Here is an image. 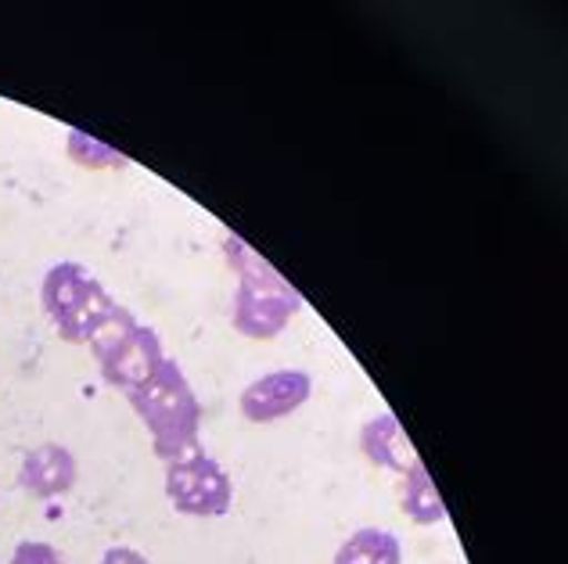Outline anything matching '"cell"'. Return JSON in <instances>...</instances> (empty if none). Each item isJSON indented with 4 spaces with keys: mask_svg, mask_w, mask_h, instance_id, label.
I'll list each match as a JSON object with an SVG mask.
<instances>
[{
    "mask_svg": "<svg viewBox=\"0 0 568 564\" xmlns=\"http://www.w3.org/2000/svg\"><path fill=\"white\" fill-rule=\"evenodd\" d=\"M313 392V378L306 370H274L263 375L242 392V413L252 424H271L295 413Z\"/></svg>",
    "mask_w": 568,
    "mask_h": 564,
    "instance_id": "5",
    "label": "cell"
},
{
    "mask_svg": "<svg viewBox=\"0 0 568 564\" xmlns=\"http://www.w3.org/2000/svg\"><path fill=\"white\" fill-rule=\"evenodd\" d=\"M403 546L388 529H361L338 546L332 564H399Z\"/></svg>",
    "mask_w": 568,
    "mask_h": 564,
    "instance_id": "10",
    "label": "cell"
},
{
    "mask_svg": "<svg viewBox=\"0 0 568 564\" xmlns=\"http://www.w3.org/2000/svg\"><path fill=\"white\" fill-rule=\"evenodd\" d=\"M130 407L138 410L148 435H152L155 457L173 464L191 453H202L199 432H202V403L187 384L184 370L173 360H162V367L138 389L126 392Z\"/></svg>",
    "mask_w": 568,
    "mask_h": 564,
    "instance_id": "1",
    "label": "cell"
},
{
    "mask_svg": "<svg viewBox=\"0 0 568 564\" xmlns=\"http://www.w3.org/2000/svg\"><path fill=\"white\" fill-rule=\"evenodd\" d=\"M166 496L187 517H223L234 503V485L213 457L191 453L166 464Z\"/></svg>",
    "mask_w": 568,
    "mask_h": 564,
    "instance_id": "4",
    "label": "cell"
},
{
    "mask_svg": "<svg viewBox=\"0 0 568 564\" xmlns=\"http://www.w3.org/2000/svg\"><path fill=\"white\" fill-rule=\"evenodd\" d=\"M101 564H152L141 551H133V546H109V551L101 554Z\"/></svg>",
    "mask_w": 568,
    "mask_h": 564,
    "instance_id": "14",
    "label": "cell"
},
{
    "mask_svg": "<svg viewBox=\"0 0 568 564\" xmlns=\"http://www.w3.org/2000/svg\"><path fill=\"white\" fill-rule=\"evenodd\" d=\"M69 158L77 162L83 170H126L130 158L123 152H115V147L101 144L94 137H87L83 130H69Z\"/></svg>",
    "mask_w": 568,
    "mask_h": 564,
    "instance_id": "11",
    "label": "cell"
},
{
    "mask_svg": "<svg viewBox=\"0 0 568 564\" xmlns=\"http://www.w3.org/2000/svg\"><path fill=\"white\" fill-rule=\"evenodd\" d=\"M40 299L58 335L65 341H91V335L104 324L119 302L101 288V280L83 263H54L43 277Z\"/></svg>",
    "mask_w": 568,
    "mask_h": 564,
    "instance_id": "3",
    "label": "cell"
},
{
    "mask_svg": "<svg viewBox=\"0 0 568 564\" xmlns=\"http://www.w3.org/2000/svg\"><path fill=\"white\" fill-rule=\"evenodd\" d=\"M162 360H166V352H162L159 335L152 328H144V324H138V331H133L109 360H101V375L112 389L130 392L152 378L162 367Z\"/></svg>",
    "mask_w": 568,
    "mask_h": 564,
    "instance_id": "6",
    "label": "cell"
},
{
    "mask_svg": "<svg viewBox=\"0 0 568 564\" xmlns=\"http://www.w3.org/2000/svg\"><path fill=\"white\" fill-rule=\"evenodd\" d=\"M77 457H72L65 447L58 442H43V447H33L22 457V471L19 482L26 493H33L37 500H54L65 496L72 485H77Z\"/></svg>",
    "mask_w": 568,
    "mask_h": 564,
    "instance_id": "7",
    "label": "cell"
},
{
    "mask_svg": "<svg viewBox=\"0 0 568 564\" xmlns=\"http://www.w3.org/2000/svg\"><path fill=\"white\" fill-rule=\"evenodd\" d=\"M227 259L237 274V291H234V328L245 338H277L288 320L303 309V295L292 285H284V277L271 263H263L242 237L227 234Z\"/></svg>",
    "mask_w": 568,
    "mask_h": 564,
    "instance_id": "2",
    "label": "cell"
},
{
    "mask_svg": "<svg viewBox=\"0 0 568 564\" xmlns=\"http://www.w3.org/2000/svg\"><path fill=\"white\" fill-rule=\"evenodd\" d=\"M8 564H65L62 551L51 543H40V540H22L14 546V554Z\"/></svg>",
    "mask_w": 568,
    "mask_h": 564,
    "instance_id": "13",
    "label": "cell"
},
{
    "mask_svg": "<svg viewBox=\"0 0 568 564\" xmlns=\"http://www.w3.org/2000/svg\"><path fill=\"white\" fill-rule=\"evenodd\" d=\"M361 450H364V457L371 460V464L388 468V471H399V474H407L414 464H422V460H417V453H414V447H410L407 432H403L393 413H378V418H371L364 424Z\"/></svg>",
    "mask_w": 568,
    "mask_h": 564,
    "instance_id": "8",
    "label": "cell"
},
{
    "mask_svg": "<svg viewBox=\"0 0 568 564\" xmlns=\"http://www.w3.org/2000/svg\"><path fill=\"white\" fill-rule=\"evenodd\" d=\"M399 511L410 517L414 525H439L446 522V503L439 496L436 482L425 471V464H414L407 474H403V503Z\"/></svg>",
    "mask_w": 568,
    "mask_h": 564,
    "instance_id": "9",
    "label": "cell"
},
{
    "mask_svg": "<svg viewBox=\"0 0 568 564\" xmlns=\"http://www.w3.org/2000/svg\"><path fill=\"white\" fill-rule=\"evenodd\" d=\"M138 331V320H133V314L130 309H123V306H115L109 317H104V324L101 328L91 335V341H87V346H91V352L98 356V363L101 360H109V356L123 346V341Z\"/></svg>",
    "mask_w": 568,
    "mask_h": 564,
    "instance_id": "12",
    "label": "cell"
}]
</instances>
